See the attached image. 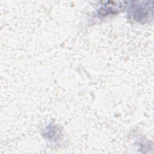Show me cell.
I'll return each mask as SVG.
<instances>
[{
	"label": "cell",
	"instance_id": "1",
	"mask_svg": "<svg viewBox=\"0 0 154 154\" xmlns=\"http://www.w3.org/2000/svg\"><path fill=\"white\" fill-rule=\"evenodd\" d=\"M131 14L134 20L140 22L146 20L152 15V5H134Z\"/></svg>",
	"mask_w": 154,
	"mask_h": 154
}]
</instances>
